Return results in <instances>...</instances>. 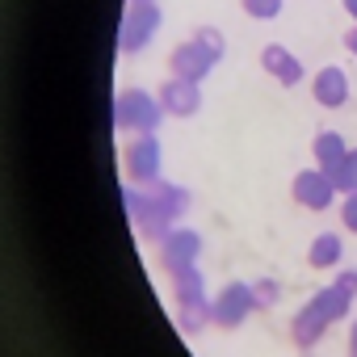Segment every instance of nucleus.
Returning <instances> with one entry per match:
<instances>
[{"instance_id": "9b49d317", "label": "nucleus", "mask_w": 357, "mask_h": 357, "mask_svg": "<svg viewBox=\"0 0 357 357\" xmlns=\"http://www.w3.org/2000/svg\"><path fill=\"white\" fill-rule=\"evenodd\" d=\"M311 311H315V315H324L328 324H332V319H344V311H349V294H344L340 286H328V290H319V294H315Z\"/></svg>"}, {"instance_id": "f03ea898", "label": "nucleus", "mask_w": 357, "mask_h": 357, "mask_svg": "<svg viewBox=\"0 0 357 357\" xmlns=\"http://www.w3.org/2000/svg\"><path fill=\"white\" fill-rule=\"evenodd\" d=\"M118 126L122 130H155V122H160V114H164V105L155 101V97H147V93H122L118 97Z\"/></svg>"}, {"instance_id": "6e6552de", "label": "nucleus", "mask_w": 357, "mask_h": 357, "mask_svg": "<svg viewBox=\"0 0 357 357\" xmlns=\"http://www.w3.org/2000/svg\"><path fill=\"white\" fill-rule=\"evenodd\" d=\"M261 63H265V72L278 76L282 84H298V80H303V63H298L286 47H278V43H269V47L261 51Z\"/></svg>"}, {"instance_id": "1a4fd4ad", "label": "nucleus", "mask_w": 357, "mask_h": 357, "mask_svg": "<svg viewBox=\"0 0 357 357\" xmlns=\"http://www.w3.org/2000/svg\"><path fill=\"white\" fill-rule=\"evenodd\" d=\"M198 236L194 231H172L168 240H164V248H160V257H164V265H172V269H190L194 265V257H198Z\"/></svg>"}, {"instance_id": "6ab92c4d", "label": "nucleus", "mask_w": 357, "mask_h": 357, "mask_svg": "<svg viewBox=\"0 0 357 357\" xmlns=\"http://www.w3.org/2000/svg\"><path fill=\"white\" fill-rule=\"evenodd\" d=\"M336 286H340L344 294H353V290H357V273H340V282H336Z\"/></svg>"}, {"instance_id": "dca6fc26", "label": "nucleus", "mask_w": 357, "mask_h": 357, "mask_svg": "<svg viewBox=\"0 0 357 357\" xmlns=\"http://www.w3.org/2000/svg\"><path fill=\"white\" fill-rule=\"evenodd\" d=\"M194 43H198V47H206L215 59L223 55V34H219V30H211V26H206V30H198V34H194Z\"/></svg>"}, {"instance_id": "b1692460", "label": "nucleus", "mask_w": 357, "mask_h": 357, "mask_svg": "<svg viewBox=\"0 0 357 357\" xmlns=\"http://www.w3.org/2000/svg\"><path fill=\"white\" fill-rule=\"evenodd\" d=\"M353 160H357V151H353Z\"/></svg>"}, {"instance_id": "4468645a", "label": "nucleus", "mask_w": 357, "mask_h": 357, "mask_svg": "<svg viewBox=\"0 0 357 357\" xmlns=\"http://www.w3.org/2000/svg\"><path fill=\"white\" fill-rule=\"evenodd\" d=\"M340 261V240L336 236H319L311 244V265H336Z\"/></svg>"}, {"instance_id": "20e7f679", "label": "nucleus", "mask_w": 357, "mask_h": 357, "mask_svg": "<svg viewBox=\"0 0 357 357\" xmlns=\"http://www.w3.org/2000/svg\"><path fill=\"white\" fill-rule=\"evenodd\" d=\"M248 307H257V303H252V290L240 286V282H231V286L219 294V303L211 307V319H219L223 328H236V324L248 315Z\"/></svg>"}, {"instance_id": "9d476101", "label": "nucleus", "mask_w": 357, "mask_h": 357, "mask_svg": "<svg viewBox=\"0 0 357 357\" xmlns=\"http://www.w3.org/2000/svg\"><path fill=\"white\" fill-rule=\"evenodd\" d=\"M315 97H319V105H328V109L344 105V97H349L344 72H340V68H324V72L315 76Z\"/></svg>"}, {"instance_id": "ddd939ff", "label": "nucleus", "mask_w": 357, "mask_h": 357, "mask_svg": "<svg viewBox=\"0 0 357 357\" xmlns=\"http://www.w3.org/2000/svg\"><path fill=\"white\" fill-rule=\"evenodd\" d=\"M324 324H328V319H324V315H315V311L307 307V311L294 319V340H298V344H315V336L324 332Z\"/></svg>"}, {"instance_id": "5701e85b", "label": "nucleus", "mask_w": 357, "mask_h": 357, "mask_svg": "<svg viewBox=\"0 0 357 357\" xmlns=\"http://www.w3.org/2000/svg\"><path fill=\"white\" fill-rule=\"evenodd\" d=\"M126 5H151V0H126Z\"/></svg>"}, {"instance_id": "423d86ee", "label": "nucleus", "mask_w": 357, "mask_h": 357, "mask_svg": "<svg viewBox=\"0 0 357 357\" xmlns=\"http://www.w3.org/2000/svg\"><path fill=\"white\" fill-rule=\"evenodd\" d=\"M126 164H130V176L135 181H151L155 168H160V147L151 135H139L130 147H126Z\"/></svg>"}, {"instance_id": "f257e3e1", "label": "nucleus", "mask_w": 357, "mask_h": 357, "mask_svg": "<svg viewBox=\"0 0 357 357\" xmlns=\"http://www.w3.org/2000/svg\"><path fill=\"white\" fill-rule=\"evenodd\" d=\"M155 30H160V9H155V0H151V5H126L122 30H118V47H122V51H139Z\"/></svg>"}, {"instance_id": "2eb2a0df", "label": "nucleus", "mask_w": 357, "mask_h": 357, "mask_svg": "<svg viewBox=\"0 0 357 357\" xmlns=\"http://www.w3.org/2000/svg\"><path fill=\"white\" fill-rule=\"evenodd\" d=\"M244 13H248V17L269 22V17H278V13H282V0H244Z\"/></svg>"}, {"instance_id": "7ed1b4c3", "label": "nucleus", "mask_w": 357, "mask_h": 357, "mask_svg": "<svg viewBox=\"0 0 357 357\" xmlns=\"http://www.w3.org/2000/svg\"><path fill=\"white\" fill-rule=\"evenodd\" d=\"M211 63H219L206 47H198V43H181V47H176L172 51V76L176 80H202L206 72H211Z\"/></svg>"}, {"instance_id": "39448f33", "label": "nucleus", "mask_w": 357, "mask_h": 357, "mask_svg": "<svg viewBox=\"0 0 357 357\" xmlns=\"http://www.w3.org/2000/svg\"><path fill=\"white\" fill-rule=\"evenodd\" d=\"M332 194H336V185L328 181V172H319V168L294 176V198H298L303 206H311V211H324V206L332 202Z\"/></svg>"}, {"instance_id": "412c9836", "label": "nucleus", "mask_w": 357, "mask_h": 357, "mask_svg": "<svg viewBox=\"0 0 357 357\" xmlns=\"http://www.w3.org/2000/svg\"><path fill=\"white\" fill-rule=\"evenodd\" d=\"M344 9H349V13H353V17H357V0H344Z\"/></svg>"}, {"instance_id": "0eeeda50", "label": "nucleus", "mask_w": 357, "mask_h": 357, "mask_svg": "<svg viewBox=\"0 0 357 357\" xmlns=\"http://www.w3.org/2000/svg\"><path fill=\"white\" fill-rule=\"evenodd\" d=\"M160 105H164V114H176V118H185V114H194L198 109V84L194 80H168L164 89H160Z\"/></svg>"}, {"instance_id": "4be33fe9", "label": "nucleus", "mask_w": 357, "mask_h": 357, "mask_svg": "<svg viewBox=\"0 0 357 357\" xmlns=\"http://www.w3.org/2000/svg\"><path fill=\"white\" fill-rule=\"evenodd\" d=\"M349 349H353V357H357V328H353V340H349Z\"/></svg>"}, {"instance_id": "aec40b11", "label": "nucleus", "mask_w": 357, "mask_h": 357, "mask_svg": "<svg viewBox=\"0 0 357 357\" xmlns=\"http://www.w3.org/2000/svg\"><path fill=\"white\" fill-rule=\"evenodd\" d=\"M344 47H349V51L357 55V30H349V34H344Z\"/></svg>"}, {"instance_id": "f8f14e48", "label": "nucleus", "mask_w": 357, "mask_h": 357, "mask_svg": "<svg viewBox=\"0 0 357 357\" xmlns=\"http://www.w3.org/2000/svg\"><path fill=\"white\" fill-rule=\"evenodd\" d=\"M349 151H344V143H340V135H319L315 139V160L324 164V168H332V164H340Z\"/></svg>"}, {"instance_id": "f3484780", "label": "nucleus", "mask_w": 357, "mask_h": 357, "mask_svg": "<svg viewBox=\"0 0 357 357\" xmlns=\"http://www.w3.org/2000/svg\"><path fill=\"white\" fill-rule=\"evenodd\" d=\"M273 298H278V286L273 282H257L252 286V303L257 307H273Z\"/></svg>"}, {"instance_id": "a211bd4d", "label": "nucleus", "mask_w": 357, "mask_h": 357, "mask_svg": "<svg viewBox=\"0 0 357 357\" xmlns=\"http://www.w3.org/2000/svg\"><path fill=\"white\" fill-rule=\"evenodd\" d=\"M344 223L357 231V194H349V202H344Z\"/></svg>"}]
</instances>
